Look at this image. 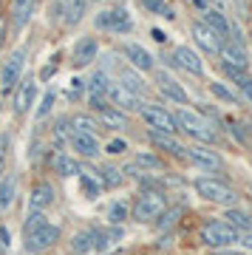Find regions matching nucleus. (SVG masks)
<instances>
[{"label":"nucleus","mask_w":252,"mask_h":255,"mask_svg":"<svg viewBox=\"0 0 252 255\" xmlns=\"http://www.w3.org/2000/svg\"><path fill=\"white\" fill-rule=\"evenodd\" d=\"M173 114H176V122H179V136H187L190 142L210 147L221 145V133H218L216 122L204 117L196 105H179V108H173Z\"/></svg>","instance_id":"f257e3e1"},{"label":"nucleus","mask_w":252,"mask_h":255,"mask_svg":"<svg viewBox=\"0 0 252 255\" xmlns=\"http://www.w3.org/2000/svg\"><path fill=\"white\" fill-rule=\"evenodd\" d=\"M170 204V193L162 187H139L130 199V219L136 224H153Z\"/></svg>","instance_id":"f03ea898"},{"label":"nucleus","mask_w":252,"mask_h":255,"mask_svg":"<svg viewBox=\"0 0 252 255\" xmlns=\"http://www.w3.org/2000/svg\"><path fill=\"white\" fill-rule=\"evenodd\" d=\"M193 190L201 201H207V204H216V207H233L238 204V190H235L233 184L227 182L224 176H210V173H201L193 179Z\"/></svg>","instance_id":"7ed1b4c3"},{"label":"nucleus","mask_w":252,"mask_h":255,"mask_svg":"<svg viewBox=\"0 0 252 255\" xmlns=\"http://www.w3.org/2000/svg\"><path fill=\"white\" fill-rule=\"evenodd\" d=\"M156 60H162L173 71H181V74H187V77H196V80H204V74H207L204 57L198 54L190 43H179V46H173L167 54L156 57Z\"/></svg>","instance_id":"20e7f679"},{"label":"nucleus","mask_w":252,"mask_h":255,"mask_svg":"<svg viewBox=\"0 0 252 255\" xmlns=\"http://www.w3.org/2000/svg\"><path fill=\"white\" fill-rule=\"evenodd\" d=\"M136 28L133 14L127 11V6L117 3V6H105V9H97L94 14V31L97 34H114V37H125Z\"/></svg>","instance_id":"39448f33"},{"label":"nucleus","mask_w":252,"mask_h":255,"mask_svg":"<svg viewBox=\"0 0 252 255\" xmlns=\"http://www.w3.org/2000/svg\"><path fill=\"white\" fill-rule=\"evenodd\" d=\"M238 230H233L224 219H207L201 221L196 230V241L204 250H227V247H238Z\"/></svg>","instance_id":"423d86ee"},{"label":"nucleus","mask_w":252,"mask_h":255,"mask_svg":"<svg viewBox=\"0 0 252 255\" xmlns=\"http://www.w3.org/2000/svg\"><path fill=\"white\" fill-rule=\"evenodd\" d=\"M184 164L196 167L201 173H210V176H224L227 173V159L221 156L218 147H210V145H198V142H190L187 150H184Z\"/></svg>","instance_id":"0eeeda50"},{"label":"nucleus","mask_w":252,"mask_h":255,"mask_svg":"<svg viewBox=\"0 0 252 255\" xmlns=\"http://www.w3.org/2000/svg\"><path fill=\"white\" fill-rule=\"evenodd\" d=\"M26 65H28V46H17L14 51H9L6 63L0 65V94L3 97H9L17 88L20 77L26 74Z\"/></svg>","instance_id":"6e6552de"},{"label":"nucleus","mask_w":252,"mask_h":255,"mask_svg":"<svg viewBox=\"0 0 252 255\" xmlns=\"http://www.w3.org/2000/svg\"><path fill=\"white\" fill-rule=\"evenodd\" d=\"M60 241H63V227L54 221H45L43 227L23 236V250H26V255H43L48 250H54Z\"/></svg>","instance_id":"1a4fd4ad"},{"label":"nucleus","mask_w":252,"mask_h":255,"mask_svg":"<svg viewBox=\"0 0 252 255\" xmlns=\"http://www.w3.org/2000/svg\"><path fill=\"white\" fill-rule=\"evenodd\" d=\"M150 77H153V80H150V85H153V91L164 100V105H167V102H173L176 108H179V105H193V100H190L187 88H184V85H181V82L176 80L170 71H164V68H156Z\"/></svg>","instance_id":"9d476101"},{"label":"nucleus","mask_w":252,"mask_h":255,"mask_svg":"<svg viewBox=\"0 0 252 255\" xmlns=\"http://www.w3.org/2000/svg\"><path fill=\"white\" fill-rule=\"evenodd\" d=\"M136 117L144 122V128L164 130V133H179V122H176V114H173V108H170V105H164V102L147 100V102H144V108L139 111Z\"/></svg>","instance_id":"9b49d317"},{"label":"nucleus","mask_w":252,"mask_h":255,"mask_svg":"<svg viewBox=\"0 0 252 255\" xmlns=\"http://www.w3.org/2000/svg\"><path fill=\"white\" fill-rule=\"evenodd\" d=\"M144 139H147L150 150L162 153L164 159H176V162H184V150H187V142H181L179 133H164V130L144 128Z\"/></svg>","instance_id":"f8f14e48"},{"label":"nucleus","mask_w":252,"mask_h":255,"mask_svg":"<svg viewBox=\"0 0 252 255\" xmlns=\"http://www.w3.org/2000/svg\"><path fill=\"white\" fill-rule=\"evenodd\" d=\"M99 51H102V40L97 34H82L74 40L71 51H68V65L74 71H82V68H91L97 63Z\"/></svg>","instance_id":"ddd939ff"},{"label":"nucleus","mask_w":252,"mask_h":255,"mask_svg":"<svg viewBox=\"0 0 252 255\" xmlns=\"http://www.w3.org/2000/svg\"><path fill=\"white\" fill-rule=\"evenodd\" d=\"M119 57L125 60L130 68H136V71L142 74H153L156 68H159V60H156V54H150L147 48L142 46V43H133V40H125V43H119Z\"/></svg>","instance_id":"4468645a"},{"label":"nucleus","mask_w":252,"mask_h":255,"mask_svg":"<svg viewBox=\"0 0 252 255\" xmlns=\"http://www.w3.org/2000/svg\"><path fill=\"white\" fill-rule=\"evenodd\" d=\"M190 37H193L190 46L196 48L201 57H213V60L218 57V48H221V43H224V40H221L213 28L204 26L201 20H190Z\"/></svg>","instance_id":"2eb2a0df"},{"label":"nucleus","mask_w":252,"mask_h":255,"mask_svg":"<svg viewBox=\"0 0 252 255\" xmlns=\"http://www.w3.org/2000/svg\"><path fill=\"white\" fill-rule=\"evenodd\" d=\"M45 159H48L51 173H57L60 179H77L80 170H82V162L71 153V150H65V147H51V145H48Z\"/></svg>","instance_id":"dca6fc26"},{"label":"nucleus","mask_w":252,"mask_h":255,"mask_svg":"<svg viewBox=\"0 0 252 255\" xmlns=\"http://www.w3.org/2000/svg\"><path fill=\"white\" fill-rule=\"evenodd\" d=\"M37 88H40V82H37V77L31 71L28 74H23L20 77V82H17V88H14V117H26L28 111L34 108V100H37Z\"/></svg>","instance_id":"f3484780"},{"label":"nucleus","mask_w":252,"mask_h":255,"mask_svg":"<svg viewBox=\"0 0 252 255\" xmlns=\"http://www.w3.org/2000/svg\"><path fill=\"white\" fill-rule=\"evenodd\" d=\"M218 63H227V65H235V68H244V71H252V54L244 40H224L221 48H218Z\"/></svg>","instance_id":"a211bd4d"},{"label":"nucleus","mask_w":252,"mask_h":255,"mask_svg":"<svg viewBox=\"0 0 252 255\" xmlns=\"http://www.w3.org/2000/svg\"><path fill=\"white\" fill-rule=\"evenodd\" d=\"M144 97H139V94H133V91H127L122 82H111V88H108V105H114V108H119V111H125V114H130V117H136L139 111L144 108Z\"/></svg>","instance_id":"6ab92c4d"},{"label":"nucleus","mask_w":252,"mask_h":255,"mask_svg":"<svg viewBox=\"0 0 252 255\" xmlns=\"http://www.w3.org/2000/svg\"><path fill=\"white\" fill-rule=\"evenodd\" d=\"M68 147L80 162H97L99 153H102V142H99L97 133H82V130H74L68 136Z\"/></svg>","instance_id":"aec40b11"},{"label":"nucleus","mask_w":252,"mask_h":255,"mask_svg":"<svg viewBox=\"0 0 252 255\" xmlns=\"http://www.w3.org/2000/svg\"><path fill=\"white\" fill-rule=\"evenodd\" d=\"M54 204H57V184L51 179H37V182H31V187H28V210H43V213H48Z\"/></svg>","instance_id":"412c9836"},{"label":"nucleus","mask_w":252,"mask_h":255,"mask_svg":"<svg viewBox=\"0 0 252 255\" xmlns=\"http://www.w3.org/2000/svg\"><path fill=\"white\" fill-rule=\"evenodd\" d=\"M114 80L122 82L127 91H133V94H139V97H144V100H147V97H150V91H153V85H150V80H147V74L130 68L127 63H122V65L117 68Z\"/></svg>","instance_id":"4be33fe9"},{"label":"nucleus","mask_w":252,"mask_h":255,"mask_svg":"<svg viewBox=\"0 0 252 255\" xmlns=\"http://www.w3.org/2000/svg\"><path fill=\"white\" fill-rule=\"evenodd\" d=\"M97 119H99V128L111 130V133H127L130 125H133V117L125 114V111L114 108V105H105L102 111H97Z\"/></svg>","instance_id":"5701e85b"},{"label":"nucleus","mask_w":252,"mask_h":255,"mask_svg":"<svg viewBox=\"0 0 252 255\" xmlns=\"http://www.w3.org/2000/svg\"><path fill=\"white\" fill-rule=\"evenodd\" d=\"M201 23L207 28H213L221 40H230V31H233V20H230V14H224L221 9H216V6H207V9L201 11Z\"/></svg>","instance_id":"b1692460"},{"label":"nucleus","mask_w":252,"mask_h":255,"mask_svg":"<svg viewBox=\"0 0 252 255\" xmlns=\"http://www.w3.org/2000/svg\"><path fill=\"white\" fill-rule=\"evenodd\" d=\"M37 0H11V9H9V26L14 31H23V28L31 23V14H34Z\"/></svg>","instance_id":"393cba45"},{"label":"nucleus","mask_w":252,"mask_h":255,"mask_svg":"<svg viewBox=\"0 0 252 255\" xmlns=\"http://www.w3.org/2000/svg\"><path fill=\"white\" fill-rule=\"evenodd\" d=\"M130 164L144 170V173H162V170H167V159L162 153H156V150H136Z\"/></svg>","instance_id":"a878e982"},{"label":"nucleus","mask_w":252,"mask_h":255,"mask_svg":"<svg viewBox=\"0 0 252 255\" xmlns=\"http://www.w3.org/2000/svg\"><path fill=\"white\" fill-rule=\"evenodd\" d=\"M184 213H187V207H184V204H167V207H164V213L153 221V224H150V227H153L156 233L170 236V230L179 227V221L184 219Z\"/></svg>","instance_id":"bb28decb"},{"label":"nucleus","mask_w":252,"mask_h":255,"mask_svg":"<svg viewBox=\"0 0 252 255\" xmlns=\"http://www.w3.org/2000/svg\"><path fill=\"white\" fill-rule=\"evenodd\" d=\"M207 91L213 100H218L221 105H230V108H238V105H244L241 97H238V91H235L233 85H227L224 80H210L207 82Z\"/></svg>","instance_id":"cd10ccee"},{"label":"nucleus","mask_w":252,"mask_h":255,"mask_svg":"<svg viewBox=\"0 0 252 255\" xmlns=\"http://www.w3.org/2000/svg\"><path fill=\"white\" fill-rule=\"evenodd\" d=\"M88 0H63V17H60V23H63V28H77L82 23V17H85V11H88Z\"/></svg>","instance_id":"c85d7f7f"},{"label":"nucleus","mask_w":252,"mask_h":255,"mask_svg":"<svg viewBox=\"0 0 252 255\" xmlns=\"http://www.w3.org/2000/svg\"><path fill=\"white\" fill-rule=\"evenodd\" d=\"M74 133L71 128V119H68V114H57L54 119H51V133H48V145L54 147H65L68 145V136Z\"/></svg>","instance_id":"c756f323"},{"label":"nucleus","mask_w":252,"mask_h":255,"mask_svg":"<svg viewBox=\"0 0 252 255\" xmlns=\"http://www.w3.org/2000/svg\"><path fill=\"white\" fill-rule=\"evenodd\" d=\"M77 182H80V190L85 199H99L102 193H105V184L99 179L97 170H88V167H82L80 176H77Z\"/></svg>","instance_id":"7c9ffc66"},{"label":"nucleus","mask_w":252,"mask_h":255,"mask_svg":"<svg viewBox=\"0 0 252 255\" xmlns=\"http://www.w3.org/2000/svg\"><path fill=\"white\" fill-rule=\"evenodd\" d=\"M17 173H3V179H0V216L9 213L11 204L17 201Z\"/></svg>","instance_id":"2f4dec72"},{"label":"nucleus","mask_w":252,"mask_h":255,"mask_svg":"<svg viewBox=\"0 0 252 255\" xmlns=\"http://www.w3.org/2000/svg\"><path fill=\"white\" fill-rule=\"evenodd\" d=\"M221 219H224L233 230H238V233H250L252 230V213L244 210V207H238V204L224 207V216H221Z\"/></svg>","instance_id":"473e14b6"},{"label":"nucleus","mask_w":252,"mask_h":255,"mask_svg":"<svg viewBox=\"0 0 252 255\" xmlns=\"http://www.w3.org/2000/svg\"><path fill=\"white\" fill-rule=\"evenodd\" d=\"M99 179H102V184H105V190H117V187H122V184L127 182L125 170H122V164H99L97 167Z\"/></svg>","instance_id":"72a5a7b5"},{"label":"nucleus","mask_w":252,"mask_h":255,"mask_svg":"<svg viewBox=\"0 0 252 255\" xmlns=\"http://www.w3.org/2000/svg\"><path fill=\"white\" fill-rule=\"evenodd\" d=\"M68 119H71V128L74 130H82V133H102V128H99V119L94 111H74V114H68Z\"/></svg>","instance_id":"f704fd0d"},{"label":"nucleus","mask_w":252,"mask_h":255,"mask_svg":"<svg viewBox=\"0 0 252 255\" xmlns=\"http://www.w3.org/2000/svg\"><path fill=\"white\" fill-rule=\"evenodd\" d=\"M136 3H139V9H142L144 14H153V17H164L167 23L179 20L176 9H173L167 0H136Z\"/></svg>","instance_id":"c9c22d12"},{"label":"nucleus","mask_w":252,"mask_h":255,"mask_svg":"<svg viewBox=\"0 0 252 255\" xmlns=\"http://www.w3.org/2000/svg\"><path fill=\"white\" fill-rule=\"evenodd\" d=\"M105 219H108V224H114V227H122V224L130 219V201H125V199L122 201H111Z\"/></svg>","instance_id":"e433bc0d"},{"label":"nucleus","mask_w":252,"mask_h":255,"mask_svg":"<svg viewBox=\"0 0 252 255\" xmlns=\"http://www.w3.org/2000/svg\"><path fill=\"white\" fill-rule=\"evenodd\" d=\"M82 100H85V80L74 74L71 80H68V85H65V102L68 105H80Z\"/></svg>","instance_id":"4c0bfd02"},{"label":"nucleus","mask_w":252,"mask_h":255,"mask_svg":"<svg viewBox=\"0 0 252 255\" xmlns=\"http://www.w3.org/2000/svg\"><path fill=\"white\" fill-rule=\"evenodd\" d=\"M74 255H88L91 253V227H82L71 236V244H68Z\"/></svg>","instance_id":"58836bf2"},{"label":"nucleus","mask_w":252,"mask_h":255,"mask_svg":"<svg viewBox=\"0 0 252 255\" xmlns=\"http://www.w3.org/2000/svg\"><path fill=\"white\" fill-rule=\"evenodd\" d=\"M54 102H57V91H54V88H45L43 100H40V105H37V111H34V122H43V119L51 117Z\"/></svg>","instance_id":"ea45409f"},{"label":"nucleus","mask_w":252,"mask_h":255,"mask_svg":"<svg viewBox=\"0 0 252 255\" xmlns=\"http://www.w3.org/2000/svg\"><path fill=\"white\" fill-rule=\"evenodd\" d=\"M45 221H48V213H43V210H26V221H23V236L26 233H31V230L43 227Z\"/></svg>","instance_id":"a19ab883"},{"label":"nucleus","mask_w":252,"mask_h":255,"mask_svg":"<svg viewBox=\"0 0 252 255\" xmlns=\"http://www.w3.org/2000/svg\"><path fill=\"white\" fill-rule=\"evenodd\" d=\"M127 150H130V142H127L125 136H114L108 145H102V153L114 156V159H117V156H125Z\"/></svg>","instance_id":"79ce46f5"},{"label":"nucleus","mask_w":252,"mask_h":255,"mask_svg":"<svg viewBox=\"0 0 252 255\" xmlns=\"http://www.w3.org/2000/svg\"><path fill=\"white\" fill-rule=\"evenodd\" d=\"M216 65H218V71L224 74V82H241L247 74H252V71H244V68H235V65H227V63H218L216 60Z\"/></svg>","instance_id":"37998d69"},{"label":"nucleus","mask_w":252,"mask_h":255,"mask_svg":"<svg viewBox=\"0 0 252 255\" xmlns=\"http://www.w3.org/2000/svg\"><path fill=\"white\" fill-rule=\"evenodd\" d=\"M9 147H11V130H0V179H3V173H6Z\"/></svg>","instance_id":"c03bdc74"},{"label":"nucleus","mask_w":252,"mask_h":255,"mask_svg":"<svg viewBox=\"0 0 252 255\" xmlns=\"http://www.w3.org/2000/svg\"><path fill=\"white\" fill-rule=\"evenodd\" d=\"M235 91H238L241 102H247V105L252 108V74H247L241 82H235Z\"/></svg>","instance_id":"a18cd8bd"},{"label":"nucleus","mask_w":252,"mask_h":255,"mask_svg":"<svg viewBox=\"0 0 252 255\" xmlns=\"http://www.w3.org/2000/svg\"><path fill=\"white\" fill-rule=\"evenodd\" d=\"M60 71V63H48V65H43V71L40 74H34L37 77V82H51V77Z\"/></svg>","instance_id":"49530a36"},{"label":"nucleus","mask_w":252,"mask_h":255,"mask_svg":"<svg viewBox=\"0 0 252 255\" xmlns=\"http://www.w3.org/2000/svg\"><path fill=\"white\" fill-rule=\"evenodd\" d=\"M9 247H11V233L6 224H0V255L9 253Z\"/></svg>","instance_id":"de8ad7c7"},{"label":"nucleus","mask_w":252,"mask_h":255,"mask_svg":"<svg viewBox=\"0 0 252 255\" xmlns=\"http://www.w3.org/2000/svg\"><path fill=\"white\" fill-rule=\"evenodd\" d=\"M150 37H153V43H159V46H167L170 43V34L167 31H162V28H150Z\"/></svg>","instance_id":"09e8293b"},{"label":"nucleus","mask_w":252,"mask_h":255,"mask_svg":"<svg viewBox=\"0 0 252 255\" xmlns=\"http://www.w3.org/2000/svg\"><path fill=\"white\" fill-rule=\"evenodd\" d=\"M238 247H241L244 253L252 255V230H250V233H241V236H238Z\"/></svg>","instance_id":"8fccbe9b"},{"label":"nucleus","mask_w":252,"mask_h":255,"mask_svg":"<svg viewBox=\"0 0 252 255\" xmlns=\"http://www.w3.org/2000/svg\"><path fill=\"white\" fill-rule=\"evenodd\" d=\"M210 255H250V253H244L241 247L235 250V247H227V250H210Z\"/></svg>","instance_id":"3c124183"},{"label":"nucleus","mask_w":252,"mask_h":255,"mask_svg":"<svg viewBox=\"0 0 252 255\" xmlns=\"http://www.w3.org/2000/svg\"><path fill=\"white\" fill-rule=\"evenodd\" d=\"M181 3H187L190 9H196L198 14H201V11H204V9H207V6H210L207 0H181Z\"/></svg>","instance_id":"603ef678"},{"label":"nucleus","mask_w":252,"mask_h":255,"mask_svg":"<svg viewBox=\"0 0 252 255\" xmlns=\"http://www.w3.org/2000/svg\"><path fill=\"white\" fill-rule=\"evenodd\" d=\"M6 31H9V17H0V48L6 43Z\"/></svg>","instance_id":"864d4df0"},{"label":"nucleus","mask_w":252,"mask_h":255,"mask_svg":"<svg viewBox=\"0 0 252 255\" xmlns=\"http://www.w3.org/2000/svg\"><path fill=\"white\" fill-rule=\"evenodd\" d=\"M244 125H247V133H250V139H252V117L244 119Z\"/></svg>","instance_id":"5fc2aeb1"},{"label":"nucleus","mask_w":252,"mask_h":255,"mask_svg":"<svg viewBox=\"0 0 252 255\" xmlns=\"http://www.w3.org/2000/svg\"><path fill=\"white\" fill-rule=\"evenodd\" d=\"M207 3H210V6H218V3H221V0H207Z\"/></svg>","instance_id":"6e6d98bb"},{"label":"nucleus","mask_w":252,"mask_h":255,"mask_svg":"<svg viewBox=\"0 0 252 255\" xmlns=\"http://www.w3.org/2000/svg\"><path fill=\"white\" fill-rule=\"evenodd\" d=\"M247 193H250V199H252V184H247Z\"/></svg>","instance_id":"4d7b16f0"},{"label":"nucleus","mask_w":252,"mask_h":255,"mask_svg":"<svg viewBox=\"0 0 252 255\" xmlns=\"http://www.w3.org/2000/svg\"><path fill=\"white\" fill-rule=\"evenodd\" d=\"M88 3H94V0H88ZM97 3H99V0H97Z\"/></svg>","instance_id":"13d9d810"},{"label":"nucleus","mask_w":252,"mask_h":255,"mask_svg":"<svg viewBox=\"0 0 252 255\" xmlns=\"http://www.w3.org/2000/svg\"><path fill=\"white\" fill-rule=\"evenodd\" d=\"M250 164H252V159H250Z\"/></svg>","instance_id":"bf43d9fd"}]
</instances>
